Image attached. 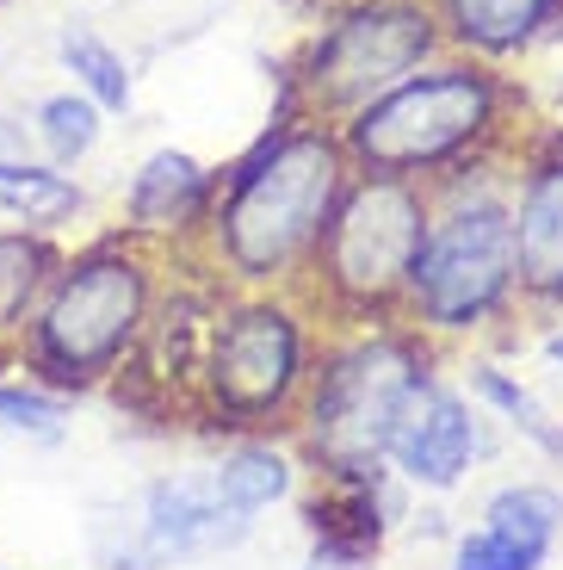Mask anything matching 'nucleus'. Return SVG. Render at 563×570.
<instances>
[{
	"mask_svg": "<svg viewBox=\"0 0 563 570\" xmlns=\"http://www.w3.org/2000/svg\"><path fill=\"white\" fill-rule=\"evenodd\" d=\"M347 149L335 130H279L211 193V255L248 292H297L316 243L347 193Z\"/></svg>",
	"mask_w": 563,
	"mask_h": 570,
	"instance_id": "nucleus-1",
	"label": "nucleus"
},
{
	"mask_svg": "<svg viewBox=\"0 0 563 570\" xmlns=\"http://www.w3.org/2000/svg\"><path fill=\"white\" fill-rule=\"evenodd\" d=\"M156 304H161L156 261L125 236H106L81 255H62L57 279L31 311L26 335H19L13 366L62 403L87 397V391L112 385L125 372Z\"/></svg>",
	"mask_w": 563,
	"mask_h": 570,
	"instance_id": "nucleus-2",
	"label": "nucleus"
},
{
	"mask_svg": "<svg viewBox=\"0 0 563 570\" xmlns=\"http://www.w3.org/2000/svg\"><path fill=\"white\" fill-rule=\"evenodd\" d=\"M323 323L297 292L217 298L192 366L186 422L217 434H292L316 372Z\"/></svg>",
	"mask_w": 563,
	"mask_h": 570,
	"instance_id": "nucleus-3",
	"label": "nucleus"
},
{
	"mask_svg": "<svg viewBox=\"0 0 563 570\" xmlns=\"http://www.w3.org/2000/svg\"><path fill=\"white\" fill-rule=\"evenodd\" d=\"M427 379H434V342H422L408 323L323 335L310 391H304V410H297L292 428L297 453L316 465V478H372V471H384L396 415Z\"/></svg>",
	"mask_w": 563,
	"mask_h": 570,
	"instance_id": "nucleus-4",
	"label": "nucleus"
},
{
	"mask_svg": "<svg viewBox=\"0 0 563 570\" xmlns=\"http://www.w3.org/2000/svg\"><path fill=\"white\" fill-rule=\"evenodd\" d=\"M427 229V193L422 180H391V174H359L347 180L323 243H316L310 273L316 279L297 298L328 316V328H378L403 323L408 273L422 255Z\"/></svg>",
	"mask_w": 563,
	"mask_h": 570,
	"instance_id": "nucleus-5",
	"label": "nucleus"
},
{
	"mask_svg": "<svg viewBox=\"0 0 563 570\" xmlns=\"http://www.w3.org/2000/svg\"><path fill=\"white\" fill-rule=\"evenodd\" d=\"M514 304V243H507V199L490 186H458L446 205H427L422 255L408 273L403 323L422 342H458L502 323Z\"/></svg>",
	"mask_w": 563,
	"mask_h": 570,
	"instance_id": "nucleus-6",
	"label": "nucleus"
},
{
	"mask_svg": "<svg viewBox=\"0 0 563 570\" xmlns=\"http://www.w3.org/2000/svg\"><path fill=\"white\" fill-rule=\"evenodd\" d=\"M502 87L471 62H446V69H415L396 81L384 100L347 118V161L366 174H391V180H422V174L446 168V161L471 156L495 125Z\"/></svg>",
	"mask_w": 563,
	"mask_h": 570,
	"instance_id": "nucleus-7",
	"label": "nucleus"
},
{
	"mask_svg": "<svg viewBox=\"0 0 563 570\" xmlns=\"http://www.w3.org/2000/svg\"><path fill=\"white\" fill-rule=\"evenodd\" d=\"M434 43H439V26L427 7H415V0H359L310 43L297 87H304V100L316 112L353 118L422 69L434 57Z\"/></svg>",
	"mask_w": 563,
	"mask_h": 570,
	"instance_id": "nucleus-8",
	"label": "nucleus"
},
{
	"mask_svg": "<svg viewBox=\"0 0 563 570\" xmlns=\"http://www.w3.org/2000/svg\"><path fill=\"white\" fill-rule=\"evenodd\" d=\"M248 528H254V514H241L217 490L211 465H198V471H180V478H161V484L142 490L137 521L106 552V570H168L205 552H229V546L248 540Z\"/></svg>",
	"mask_w": 563,
	"mask_h": 570,
	"instance_id": "nucleus-9",
	"label": "nucleus"
},
{
	"mask_svg": "<svg viewBox=\"0 0 563 570\" xmlns=\"http://www.w3.org/2000/svg\"><path fill=\"white\" fill-rule=\"evenodd\" d=\"M477 453H483L477 403L434 372L427 385H415V397L396 415L391 446H384V471H396L415 490H458L465 471L477 465Z\"/></svg>",
	"mask_w": 563,
	"mask_h": 570,
	"instance_id": "nucleus-10",
	"label": "nucleus"
},
{
	"mask_svg": "<svg viewBox=\"0 0 563 570\" xmlns=\"http://www.w3.org/2000/svg\"><path fill=\"white\" fill-rule=\"evenodd\" d=\"M507 243H514V304L563 311V149L533 161L521 193L507 199Z\"/></svg>",
	"mask_w": 563,
	"mask_h": 570,
	"instance_id": "nucleus-11",
	"label": "nucleus"
},
{
	"mask_svg": "<svg viewBox=\"0 0 563 570\" xmlns=\"http://www.w3.org/2000/svg\"><path fill=\"white\" fill-rule=\"evenodd\" d=\"M563 533V497L551 484H507L483 502L477 528L458 540L452 570H545Z\"/></svg>",
	"mask_w": 563,
	"mask_h": 570,
	"instance_id": "nucleus-12",
	"label": "nucleus"
},
{
	"mask_svg": "<svg viewBox=\"0 0 563 570\" xmlns=\"http://www.w3.org/2000/svg\"><path fill=\"white\" fill-rule=\"evenodd\" d=\"M211 193L217 180L198 168L180 149H161V156L142 161V174L130 180V236H180V229H198L211 217Z\"/></svg>",
	"mask_w": 563,
	"mask_h": 570,
	"instance_id": "nucleus-13",
	"label": "nucleus"
},
{
	"mask_svg": "<svg viewBox=\"0 0 563 570\" xmlns=\"http://www.w3.org/2000/svg\"><path fill=\"white\" fill-rule=\"evenodd\" d=\"M310 533L340 552L378 558L384 533H391V502H384V471L372 478H316V497L304 502Z\"/></svg>",
	"mask_w": 563,
	"mask_h": 570,
	"instance_id": "nucleus-14",
	"label": "nucleus"
},
{
	"mask_svg": "<svg viewBox=\"0 0 563 570\" xmlns=\"http://www.w3.org/2000/svg\"><path fill=\"white\" fill-rule=\"evenodd\" d=\"M62 267V248L31 229H0V366H13L19 335Z\"/></svg>",
	"mask_w": 563,
	"mask_h": 570,
	"instance_id": "nucleus-15",
	"label": "nucleus"
},
{
	"mask_svg": "<svg viewBox=\"0 0 563 570\" xmlns=\"http://www.w3.org/2000/svg\"><path fill=\"white\" fill-rule=\"evenodd\" d=\"M211 478L241 514H260V509H273L279 497H292L297 465H292V453L279 446V434H241V441L224 446V459L211 465Z\"/></svg>",
	"mask_w": 563,
	"mask_h": 570,
	"instance_id": "nucleus-16",
	"label": "nucleus"
},
{
	"mask_svg": "<svg viewBox=\"0 0 563 570\" xmlns=\"http://www.w3.org/2000/svg\"><path fill=\"white\" fill-rule=\"evenodd\" d=\"M75 212H81V186H75L57 161H13V168H0V217L13 229L50 236V229H62Z\"/></svg>",
	"mask_w": 563,
	"mask_h": 570,
	"instance_id": "nucleus-17",
	"label": "nucleus"
},
{
	"mask_svg": "<svg viewBox=\"0 0 563 570\" xmlns=\"http://www.w3.org/2000/svg\"><path fill=\"white\" fill-rule=\"evenodd\" d=\"M557 13V0H446V31L483 57H507L533 43V31Z\"/></svg>",
	"mask_w": 563,
	"mask_h": 570,
	"instance_id": "nucleus-18",
	"label": "nucleus"
},
{
	"mask_svg": "<svg viewBox=\"0 0 563 570\" xmlns=\"http://www.w3.org/2000/svg\"><path fill=\"white\" fill-rule=\"evenodd\" d=\"M471 391H477V403H490L495 415H502L514 434H526L533 446H545V453H563V428L545 415V403L533 397L526 385H514L507 372H495V366H477L471 372Z\"/></svg>",
	"mask_w": 563,
	"mask_h": 570,
	"instance_id": "nucleus-19",
	"label": "nucleus"
},
{
	"mask_svg": "<svg viewBox=\"0 0 563 570\" xmlns=\"http://www.w3.org/2000/svg\"><path fill=\"white\" fill-rule=\"evenodd\" d=\"M62 62H69V75L87 87V100L93 106H112V112L130 106V69H125V57H118L106 38H93V31H69V38H62Z\"/></svg>",
	"mask_w": 563,
	"mask_h": 570,
	"instance_id": "nucleus-20",
	"label": "nucleus"
},
{
	"mask_svg": "<svg viewBox=\"0 0 563 570\" xmlns=\"http://www.w3.org/2000/svg\"><path fill=\"white\" fill-rule=\"evenodd\" d=\"M31 137L50 149V161H81L99 142V106L87 94H50L31 118Z\"/></svg>",
	"mask_w": 563,
	"mask_h": 570,
	"instance_id": "nucleus-21",
	"label": "nucleus"
},
{
	"mask_svg": "<svg viewBox=\"0 0 563 570\" xmlns=\"http://www.w3.org/2000/svg\"><path fill=\"white\" fill-rule=\"evenodd\" d=\"M0 428H13V434H38V441H57V434H62V397H50V391L31 385V379L0 372Z\"/></svg>",
	"mask_w": 563,
	"mask_h": 570,
	"instance_id": "nucleus-22",
	"label": "nucleus"
},
{
	"mask_svg": "<svg viewBox=\"0 0 563 570\" xmlns=\"http://www.w3.org/2000/svg\"><path fill=\"white\" fill-rule=\"evenodd\" d=\"M366 564H372V558L340 552V546H323V540L310 546V558H304V570H366Z\"/></svg>",
	"mask_w": 563,
	"mask_h": 570,
	"instance_id": "nucleus-23",
	"label": "nucleus"
},
{
	"mask_svg": "<svg viewBox=\"0 0 563 570\" xmlns=\"http://www.w3.org/2000/svg\"><path fill=\"white\" fill-rule=\"evenodd\" d=\"M13 161H31V137H26V125H13L0 112V168H13Z\"/></svg>",
	"mask_w": 563,
	"mask_h": 570,
	"instance_id": "nucleus-24",
	"label": "nucleus"
},
{
	"mask_svg": "<svg viewBox=\"0 0 563 570\" xmlns=\"http://www.w3.org/2000/svg\"><path fill=\"white\" fill-rule=\"evenodd\" d=\"M545 354H551V360H557V366H563V328H551V335H545Z\"/></svg>",
	"mask_w": 563,
	"mask_h": 570,
	"instance_id": "nucleus-25",
	"label": "nucleus"
}]
</instances>
